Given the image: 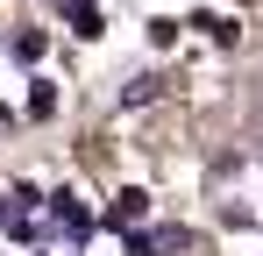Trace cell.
<instances>
[{"instance_id": "5b68a950", "label": "cell", "mask_w": 263, "mask_h": 256, "mask_svg": "<svg viewBox=\"0 0 263 256\" xmlns=\"http://www.w3.org/2000/svg\"><path fill=\"white\" fill-rule=\"evenodd\" d=\"M71 29H79V36H100V29H107V22H100V7H79V0H71Z\"/></svg>"}, {"instance_id": "8992f818", "label": "cell", "mask_w": 263, "mask_h": 256, "mask_svg": "<svg viewBox=\"0 0 263 256\" xmlns=\"http://www.w3.org/2000/svg\"><path fill=\"white\" fill-rule=\"evenodd\" d=\"M149 43H157V50H171V43H178V22H164V14H157V22H149Z\"/></svg>"}, {"instance_id": "3957f363", "label": "cell", "mask_w": 263, "mask_h": 256, "mask_svg": "<svg viewBox=\"0 0 263 256\" xmlns=\"http://www.w3.org/2000/svg\"><path fill=\"white\" fill-rule=\"evenodd\" d=\"M43 50H50L43 29H22V36H14V57H22V64H43Z\"/></svg>"}, {"instance_id": "7a4b0ae2", "label": "cell", "mask_w": 263, "mask_h": 256, "mask_svg": "<svg viewBox=\"0 0 263 256\" xmlns=\"http://www.w3.org/2000/svg\"><path fill=\"white\" fill-rule=\"evenodd\" d=\"M142 207H149V192H114V213H107V221H121V228H128V221H142Z\"/></svg>"}, {"instance_id": "277c9868", "label": "cell", "mask_w": 263, "mask_h": 256, "mask_svg": "<svg viewBox=\"0 0 263 256\" xmlns=\"http://www.w3.org/2000/svg\"><path fill=\"white\" fill-rule=\"evenodd\" d=\"M50 114H57V93L36 79V85H29V121H50Z\"/></svg>"}, {"instance_id": "6da1fadb", "label": "cell", "mask_w": 263, "mask_h": 256, "mask_svg": "<svg viewBox=\"0 0 263 256\" xmlns=\"http://www.w3.org/2000/svg\"><path fill=\"white\" fill-rule=\"evenodd\" d=\"M50 207H57V228H64V235H92V213L79 207V199H71V192H57V199H50Z\"/></svg>"}, {"instance_id": "52a82bcc", "label": "cell", "mask_w": 263, "mask_h": 256, "mask_svg": "<svg viewBox=\"0 0 263 256\" xmlns=\"http://www.w3.org/2000/svg\"><path fill=\"white\" fill-rule=\"evenodd\" d=\"M0 128H7V114H0Z\"/></svg>"}]
</instances>
